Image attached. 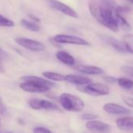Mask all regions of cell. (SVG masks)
Returning <instances> with one entry per match:
<instances>
[{
    "instance_id": "4fadbf2b",
    "label": "cell",
    "mask_w": 133,
    "mask_h": 133,
    "mask_svg": "<svg viewBox=\"0 0 133 133\" xmlns=\"http://www.w3.org/2000/svg\"><path fill=\"white\" fill-rule=\"evenodd\" d=\"M117 126L121 130L133 131V117H124L118 118L116 121Z\"/></svg>"
},
{
    "instance_id": "836d02e7",
    "label": "cell",
    "mask_w": 133,
    "mask_h": 133,
    "mask_svg": "<svg viewBox=\"0 0 133 133\" xmlns=\"http://www.w3.org/2000/svg\"><path fill=\"white\" fill-rule=\"evenodd\" d=\"M0 60H1V59H0Z\"/></svg>"
},
{
    "instance_id": "277c9868",
    "label": "cell",
    "mask_w": 133,
    "mask_h": 133,
    "mask_svg": "<svg viewBox=\"0 0 133 133\" xmlns=\"http://www.w3.org/2000/svg\"><path fill=\"white\" fill-rule=\"evenodd\" d=\"M52 40L59 44H71V45H90V43L85 39L69 35L59 34L56 35L53 37Z\"/></svg>"
},
{
    "instance_id": "83f0119b",
    "label": "cell",
    "mask_w": 133,
    "mask_h": 133,
    "mask_svg": "<svg viewBox=\"0 0 133 133\" xmlns=\"http://www.w3.org/2000/svg\"><path fill=\"white\" fill-rule=\"evenodd\" d=\"M103 79H104L107 82H109V83H114V82H117V78H114V77H111V76L104 77Z\"/></svg>"
},
{
    "instance_id": "3957f363",
    "label": "cell",
    "mask_w": 133,
    "mask_h": 133,
    "mask_svg": "<svg viewBox=\"0 0 133 133\" xmlns=\"http://www.w3.org/2000/svg\"><path fill=\"white\" fill-rule=\"evenodd\" d=\"M78 89L82 92L93 96H107L110 92L109 87L102 83H90L85 86L78 87Z\"/></svg>"
},
{
    "instance_id": "7402d4cb",
    "label": "cell",
    "mask_w": 133,
    "mask_h": 133,
    "mask_svg": "<svg viewBox=\"0 0 133 133\" xmlns=\"http://www.w3.org/2000/svg\"><path fill=\"white\" fill-rule=\"evenodd\" d=\"M14 26V22L8 18H6L0 14V27H8L11 28Z\"/></svg>"
},
{
    "instance_id": "8992f818",
    "label": "cell",
    "mask_w": 133,
    "mask_h": 133,
    "mask_svg": "<svg viewBox=\"0 0 133 133\" xmlns=\"http://www.w3.org/2000/svg\"><path fill=\"white\" fill-rule=\"evenodd\" d=\"M49 6L60 13H62L64 15H66L68 17H73V18H78V13L71 6L66 5L59 1H56V0H51L49 2Z\"/></svg>"
},
{
    "instance_id": "ac0fdd59",
    "label": "cell",
    "mask_w": 133,
    "mask_h": 133,
    "mask_svg": "<svg viewBox=\"0 0 133 133\" xmlns=\"http://www.w3.org/2000/svg\"><path fill=\"white\" fill-rule=\"evenodd\" d=\"M117 83L120 87H121L124 89L129 90V89H133V81L130 78H124V77L119 78H117Z\"/></svg>"
},
{
    "instance_id": "d4e9b609",
    "label": "cell",
    "mask_w": 133,
    "mask_h": 133,
    "mask_svg": "<svg viewBox=\"0 0 133 133\" xmlns=\"http://www.w3.org/2000/svg\"><path fill=\"white\" fill-rule=\"evenodd\" d=\"M121 70L123 72H124L125 74L133 77V68L132 66H123L121 68Z\"/></svg>"
},
{
    "instance_id": "7c38bea8",
    "label": "cell",
    "mask_w": 133,
    "mask_h": 133,
    "mask_svg": "<svg viewBox=\"0 0 133 133\" xmlns=\"http://www.w3.org/2000/svg\"><path fill=\"white\" fill-rule=\"evenodd\" d=\"M65 81L68 83L79 85V86H84L86 85H89L92 83V80L87 77H83L80 75H68L65 76Z\"/></svg>"
},
{
    "instance_id": "44dd1931",
    "label": "cell",
    "mask_w": 133,
    "mask_h": 133,
    "mask_svg": "<svg viewBox=\"0 0 133 133\" xmlns=\"http://www.w3.org/2000/svg\"><path fill=\"white\" fill-rule=\"evenodd\" d=\"M21 25L25 28L26 29L31 31H34V32H37L38 31H40V26L33 21H28L27 20H22L21 21Z\"/></svg>"
},
{
    "instance_id": "ffe728a7",
    "label": "cell",
    "mask_w": 133,
    "mask_h": 133,
    "mask_svg": "<svg viewBox=\"0 0 133 133\" xmlns=\"http://www.w3.org/2000/svg\"><path fill=\"white\" fill-rule=\"evenodd\" d=\"M122 42L125 45L128 52L133 54V35L127 34L123 36Z\"/></svg>"
},
{
    "instance_id": "e575fe53",
    "label": "cell",
    "mask_w": 133,
    "mask_h": 133,
    "mask_svg": "<svg viewBox=\"0 0 133 133\" xmlns=\"http://www.w3.org/2000/svg\"><path fill=\"white\" fill-rule=\"evenodd\" d=\"M132 93H133V92H132Z\"/></svg>"
},
{
    "instance_id": "4316f807",
    "label": "cell",
    "mask_w": 133,
    "mask_h": 133,
    "mask_svg": "<svg viewBox=\"0 0 133 133\" xmlns=\"http://www.w3.org/2000/svg\"><path fill=\"white\" fill-rule=\"evenodd\" d=\"M123 101L127 106L133 108V98L132 97H128V96L123 97Z\"/></svg>"
},
{
    "instance_id": "9c48e42d",
    "label": "cell",
    "mask_w": 133,
    "mask_h": 133,
    "mask_svg": "<svg viewBox=\"0 0 133 133\" xmlns=\"http://www.w3.org/2000/svg\"><path fill=\"white\" fill-rule=\"evenodd\" d=\"M103 110L107 113L114 115H123V114H131V110L127 109L119 104L108 103L103 106Z\"/></svg>"
},
{
    "instance_id": "8fae6325",
    "label": "cell",
    "mask_w": 133,
    "mask_h": 133,
    "mask_svg": "<svg viewBox=\"0 0 133 133\" xmlns=\"http://www.w3.org/2000/svg\"><path fill=\"white\" fill-rule=\"evenodd\" d=\"M75 69L82 74L89 75H99L104 73L101 68L91 65H77L75 66Z\"/></svg>"
},
{
    "instance_id": "30bf717a",
    "label": "cell",
    "mask_w": 133,
    "mask_h": 133,
    "mask_svg": "<svg viewBox=\"0 0 133 133\" xmlns=\"http://www.w3.org/2000/svg\"><path fill=\"white\" fill-rule=\"evenodd\" d=\"M86 128L92 131H96L99 133H106L108 132L110 130V125L108 124H106L104 122L99 121H88L85 124Z\"/></svg>"
},
{
    "instance_id": "484cf974",
    "label": "cell",
    "mask_w": 133,
    "mask_h": 133,
    "mask_svg": "<svg viewBox=\"0 0 133 133\" xmlns=\"http://www.w3.org/2000/svg\"><path fill=\"white\" fill-rule=\"evenodd\" d=\"M7 114V109L5 104L3 103L1 97H0V114L2 115H6Z\"/></svg>"
},
{
    "instance_id": "d6986e66",
    "label": "cell",
    "mask_w": 133,
    "mask_h": 133,
    "mask_svg": "<svg viewBox=\"0 0 133 133\" xmlns=\"http://www.w3.org/2000/svg\"><path fill=\"white\" fill-rule=\"evenodd\" d=\"M42 75L52 81H55V82H61V81H65V76L59 74V73H56V72H50V71H45L42 73Z\"/></svg>"
},
{
    "instance_id": "2e32d148",
    "label": "cell",
    "mask_w": 133,
    "mask_h": 133,
    "mask_svg": "<svg viewBox=\"0 0 133 133\" xmlns=\"http://www.w3.org/2000/svg\"><path fill=\"white\" fill-rule=\"evenodd\" d=\"M21 80H23L24 82H34L40 83V84H42L44 85H46V86H48V87H49L51 89L56 85L53 82H51L50 81L45 80L44 78H39V77H37V76H25V77L21 78Z\"/></svg>"
},
{
    "instance_id": "e0dca14e",
    "label": "cell",
    "mask_w": 133,
    "mask_h": 133,
    "mask_svg": "<svg viewBox=\"0 0 133 133\" xmlns=\"http://www.w3.org/2000/svg\"><path fill=\"white\" fill-rule=\"evenodd\" d=\"M114 17H115V19H116V21L118 24V27L119 28H121L122 30L124 31H131V25L129 24V23L126 21V19L122 17L121 14H118V13H114Z\"/></svg>"
},
{
    "instance_id": "d6a6232c",
    "label": "cell",
    "mask_w": 133,
    "mask_h": 133,
    "mask_svg": "<svg viewBox=\"0 0 133 133\" xmlns=\"http://www.w3.org/2000/svg\"><path fill=\"white\" fill-rule=\"evenodd\" d=\"M0 122H1V118H0Z\"/></svg>"
},
{
    "instance_id": "52a82bcc",
    "label": "cell",
    "mask_w": 133,
    "mask_h": 133,
    "mask_svg": "<svg viewBox=\"0 0 133 133\" xmlns=\"http://www.w3.org/2000/svg\"><path fill=\"white\" fill-rule=\"evenodd\" d=\"M30 107L35 110H56V111H62L61 109L54 103L44 99H31L28 102Z\"/></svg>"
},
{
    "instance_id": "f1b7e54d",
    "label": "cell",
    "mask_w": 133,
    "mask_h": 133,
    "mask_svg": "<svg viewBox=\"0 0 133 133\" xmlns=\"http://www.w3.org/2000/svg\"><path fill=\"white\" fill-rule=\"evenodd\" d=\"M28 17L32 20V21H33V22H35V23H39V22H40V19H39L38 17H37L36 16H35V15L30 14Z\"/></svg>"
},
{
    "instance_id": "9a60e30c",
    "label": "cell",
    "mask_w": 133,
    "mask_h": 133,
    "mask_svg": "<svg viewBox=\"0 0 133 133\" xmlns=\"http://www.w3.org/2000/svg\"><path fill=\"white\" fill-rule=\"evenodd\" d=\"M104 39L106 40V42L107 43H109L112 47H114L118 52H128L124 43L120 42L119 40H117L113 37H110V36H105Z\"/></svg>"
},
{
    "instance_id": "cb8c5ba5",
    "label": "cell",
    "mask_w": 133,
    "mask_h": 133,
    "mask_svg": "<svg viewBox=\"0 0 133 133\" xmlns=\"http://www.w3.org/2000/svg\"><path fill=\"white\" fill-rule=\"evenodd\" d=\"M82 118L83 120H85V121H94L95 119L98 118V116L97 115H95L93 114H84L82 116Z\"/></svg>"
},
{
    "instance_id": "5b68a950",
    "label": "cell",
    "mask_w": 133,
    "mask_h": 133,
    "mask_svg": "<svg viewBox=\"0 0 133 133\" xmlns=\"http://www.w3.org/2000/svg\"><path fill=\"white\" fill-rule=\"evenodd\" d=\"M15 42L21 46L27 49H29L31 51L39 52V51H43L45 49V45L42 42L36 41V40L31 39V38H17L15 39Z\"/></svg>"
},
{
    "instance_id": "f546056e",
    "label": "cell",
    "mask_w": 133,
    "mask_h": 133,
    "mask_svg": "<svg viewBox=\"0 0 133 133\" xmlns=\"http://www.w3.org/2000/svg\"><path fill=\"white\" fill-rule=\"evenodd\" d=\"M7 56V54L2 49H0V59H2L5 57Z\"/></svg>"
},
{
    "instance_id": "6da1fadb",
    "label": "cell",
    "mask_w": 133,
    "mask_h": 133,
    "mask_svg": "<svg viewBox=\"0 0 133 133\" xmlns=\"http://www.w3.org/2000/svg\"><path fill=\"white\" fill-rule=\"evenodd\" d=\"M89 9L92 16L100 24L114 32L119 31V27L114 17L116 7L109 0H102L100 2L91 1L89 3Z\"/></svg>"
},
{
    "instance_id": "7a4b0ae2",
    "label": "cell",
    "mask_w": 133,
    "mask_h": 133,
    "mask_svg": "<svg viewBox=\"0 0 133 133\" xmlns=\"http://www.w3.org/2000/svg\"><path fill=\"white\" fill-rule=\"evenodd\" d=\"M59 102L61 107L68 111L81 112L85 108L84 101L81 98L70 93H62L59 97Z\"/></svg>"
},
{
    "instance_id": "1f68e13d",
    "label": "cell",
    "mask_w": 133,
    "mask_h": 133,
    "mask_svg": "<svg viewBox=\"0 0 133 133\" xmlns=\"http://www.w3.org/2000/svg\"><path fill=\"white\" fill-rule=\"evenodd\" d=\"M0 133H13V132H9V131H6V132H0Z\"/></svg>"
},
{
    "instance_id": "603a6c76",
    "label": "cell",
    "mask_w": 133,
    "mask_h": 133,
    "mask_svg": "<svg viewBox=\"0 0 133 133\" xmlns=\"http://www.w3.org/2000/svg\"><path fill=\"white\" fill-rule=\"evenodd\" d=\"M33 133H53L48 128L43 127H36L33 129Z\"/></svg>"
},
{
    "instance_id": "5bb4252c",
    "label": "cell",
    "mask_w": 133,
    "mask_h": 133,
    "mask_svg": "<svg viewBox=\"0 0 133 133\" xmlns=\"http://www.w3.org/2000/svg\"><path fill=\"white\" fill-rule=\"evenodd\" d=\"M56 57L58 60H59L61 63L68 65V66H74L75 64V58L68 52L65 51H58L56 53Z\"/></svg>"
},
{
    "instance_id": "4dcf8cb0",
    "label": "cell",
    "mask_w": 133,
    "mask_h": 133,
    "mask_svg": "<svg viewBox=\"0 0 133 133\" xmlns=\"http://www.w3.org/2000/svg\"><path fill=\"white\" fill-rule=\"evenodd\" d=\"M125 1H127V2H128V3L133 4V0H125Z\"/></svg>"
},
{
    "instance_id": "ba28073f",
    "label": "cell",
    "mask_w": 133,
    "mask_h": 133,
    "mask_svg": "<svg viewBox=\"0 0 133 133\" xmlns=\"http://www.w3.org/2000/svg\"><path fill=\"white\" fill-rule=\"evenodd\" d=\"M20 87L22 90L27 92H33V93H42L48 92L51 89V88L44 85L40 83L34 82H24L20 85Z\"/></svg>"
}]
</instances>
